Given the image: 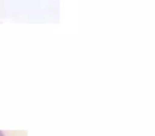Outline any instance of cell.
Listing matches in <instances>:
<instances>
[{"label":"cell","mask_w":155,"mask_h":136,"mask_svg":"<svg viewBox=\"0 0 155 136\" xmlns=\"http://www.w3.org/2000/svg\"><path fill=\"white\" fill-rule=\"evenodd\" d=\"M0 136H5V134H3V133H2V132H1V131H0Z\"/></svg>","instance_id":"1"}]
</instances>
